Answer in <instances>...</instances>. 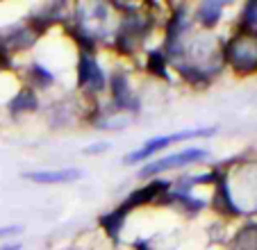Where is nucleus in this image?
<instances>
[{
    "instance_id": "obj_10",
    "label": "nucleus",
    "mask_w": 257,
    "mask_h": 250,
    "mask_svg": "<svg viewBox=\"0 0 257 250\" xmlns=\"http://www.w3.org/2000/svg\"><path fill=\"white\" fill-rule=\"evenodd\" d=\"M30 80H32V84L37 89H48L55 84V75L44 64H32V68H30Z\"/></svg>"
},
{
    "instance_id": "obj_1",
    "label": "nucleus",
    "mask_w": 257,
    "mask_h": 250,
    "mask_svg": "<svg viewBox=\"0 0 257 250\" xmlns=\"http://www.w3.org/2000/svg\"><path fill=\"white\" fill-rule=\"evenodd\" d=\"M223 59L232 66V71L255 73L257 71V34L239 32L223 46Z\"/></svg>"
},
{
    "instance_id": "obj_14",
    "label": "nucleus",
    "mask_w": 257,
    "mask_h": 250,
    "mask_svg": "<svg viewBox=\"0 0 257 250\" xmlns=\"http://www.w3.org/2000/svg\"><path fill=\"white\" fill-rule=\"evenodd\" d=\"M100 150H107V144H96V148H87L84 153L91 155V153H100Z\"/></svg>"
},
{
    "instance_id": "obj_12",
    "label": "nucleus",
    "mask_w": 257,
    "mask_h": 250,
    "mask_svg": "<svg viewBox=\"0 0 257 250\" xmlns=\"http://www.w3.org/2000/svg\"><path fill=\"white\" fill-rule=\"evenodd\" d=\"M148 71L155 73V75H166V57L162 53H157V50H153V53H148Z\"/></svg>"
},
{
    "instance_id": "obj_3",
    "label": "nucleus",
    "mask_w": 257,
    "mask_h": 250,
    "mask_svg": "<svg viewBox=\"0 0 257 250\" xmlns=\"http://www.w3.org/2000/svg\"><path fill=\"white\" fill-rule=\"evenodd\" d=\"M75 77H78V87L87 93H100L107 84L105 71L100 68L96 59V53L89 48H80L78 64H75Z\"/></svg>"
},
{
    "instance_id": "obj_15",
    "label": "nucleus",
    "mask_w": 257,
    "mask_h": 250,
    "mask_svg": "<svg viewBox=\"0 0 257 250\" xmlns=\"http://www.w3.org/2000/svg\"><path fill=\"white\" fill-rule=\"evenodd\" d=\"M0 250H21V243H7V245H3Z\"/></svg>"
},
{
    "instance_id": "obj_6",
    "label": "nucleus",
    "mask_w": 257,
    "mask_h": 250,
    "mask_svg": "<svg viewBox=\"0 0 257 250\" xmlns=\"http://www.w3.org/2000/svg\"><path fill=\"white\" fill-rule=\"evenodd\" d=\"M25 178L32 180L37 184H66V182H75L82 178L80 169H57V171H32L25 173Z\"/></svg>"
},
{
    "instance_id": "obj_8",
    "label": "nucleus",
    "mask_w": 257,
    "mask_h": 250,
    "mask_svg": "<svg viewBox=\"0 0 257 250\" xmlns=\"http://www.w3.org/2000/svg\"><path fill=\"white\" fill-rule=\"evenodd\" d=\"M37 109H39V98H37V91H34V89H21V91L10 100V111L14 116L30 114V111H37Z\"/></svg>"
},
{
    "instance_id": "obj_9",
    "label": "nucleus",
    "mask_w": 257,
    "mask_h": 250,
    "mask_svg": "<svg viewBox=\"0 0 257 250\" xmlns=\"http://www.w3.org/2000/svg\"><path fill=\"white\" fill-rule=\"evenodd\" d=\"M230 250H257V223H248L234 234Z\"/></svg>"
},
{
    "instance_id": "obj_5",
    "label": "nucleus",
    "mask_w": 257,
    "mask_h": 250,
    "mask_svg": "<svg viewBox=\"0 0 257 250\" xmlns=\"http://www.w3.org/2000/svg\"><path fill=\"white\" fill-rule=\"evenodd\" d=\"M107 84H109V96H112V107L116 111H139V98L132 91L130 87V77L127 73L116 71L107 77Z\"/></svg>"
},
{
    "instance_id": "obj_7",
    "label": "nucleus",
    "mask_w": 257,
    "mask_h": 250,
    "mask_svg": "<svg viewBox=\"0 0 257 250\" xmlns=\"http://www.w3.org/2000/svg\"><path fill=\"white\" fill-rule=\"evenodd\" d=\"M223 10L225 5L218 3V0H203L198 5V10H196V21L203 28H214L221 21V16H223Z\"/></svg>"
},
{
    "instance_id": "obj_13",
    "label": "nucleus",
    "mask_w": 257,
    "mask_h": 250,
    "mask_svg": "<svg viewBox=\"0 0 257 250\" xmlns=\"http://www.w3.org/2000/svg\"><path fill=\"white\" fill-rule=\"evenodd\" d=\"M16 232H21V227H19V225H7V227H0V236H3V239H5V236L16 234Z\"/></svg>"
},
{
    "instance_id": "obj_11",
    "label": "nucleus",
    "mask_w": 257,
    "mask_h": 250,
    "mask_svg": "<svg viewBox=\"0 0 257 250\" xmlns=\"http://www.w3.org/2000/svg\"><path fill=\"white\" fill-rule=\"evenodd\" d=\"M241 32L257 34V3H248L241 14Z\"/></svg>"
},
{
    "instance_id": "obj_2",
    "label": "nucleus",
    "mask_w": 257,
    "mask_h": 250,
    "mask_svg": "<svg viewBox=\"0 0 257 250\" xmlns=\"http://www.w3.org/2000/svg\"><path fill=\"white\" fill-rule=\"evenodd\" d=\"M214 128H189V130H180L175 135H164V137H155V139L146 141L141 148H137L135 153L125 155V164H141L148 157H153L155 153L169 148L171 144H178V141H189V139H203V137H212Z\"/></svg>"
},
{
    "instance_id": "obj_4",
    "label": "nucleus",
    "mask_w": 257,
    "mask_h": 250,
    "mask_svg": "<svg viewBox=\"0 0 257 250\" xmlns=\"http://www.w3.org/2000/svg\"><path fill=\"white\" fill-rule=\"evenodd\" d=\"M207 157H209V150H205V148H185V150H180V153L169 155V157L148 162L144 169L139 171V175L141 178H153V175L166 173V171L185 169V166H189V164L203 162V159H207Z\"/></svg>"
}]
</instances>
